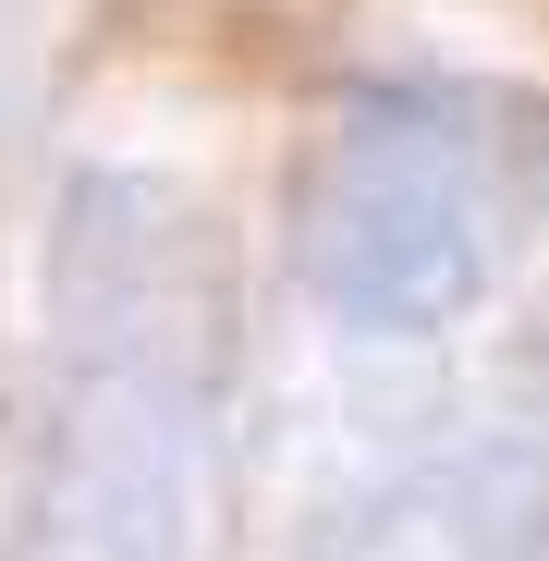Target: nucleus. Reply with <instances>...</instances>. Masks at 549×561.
<instances>
[{"label": "nucleus", "mask_w": 549, "mask_h": 561, "mask_svg": "<svg viewBox=\"0 0 549 561\" xmlns=\"http://www.w3.org/2000/svg\"><path fill=\"white\" fill-rule=\"evenodd\" d=\"M61 513L99 561H208L220 525V256L147 171H85L49 256Z\"/></svg>", "instance_id": "1"}, {"label": "nucleus", "mask_w": 549, "mask_h": 561, "mask_svg": "<svg viewBox=\"0 0 549 561\" xmlns=\"http://www.w3.org/2000/svg\"><path fill=\"white\" fill-rule=\"evenodd\" d=\"M501 244H513V147L489 135L477 85L366 73L318 123L306 196H294V256L342 330H379V342L451 330L489 294Z\"/></svg>", "instance_id": "2"}, {"label": "nucleus", "mask_w": 549, "mask_h": 561, "mask_svg": "<svg viewBox=\"0 0 549 561\" xmlns=\"http://www.w3.org/2000/svg\"><path fill=\"white\" fill-rule=\"evenodd\" d=\"M0 61H13V0H0Z\"/></svg>", "instance_id": "3"}]
</instances>
